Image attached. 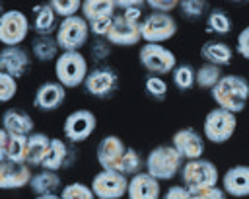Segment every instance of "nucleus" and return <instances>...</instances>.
Masks as SVG:
<instances>
[{
	"instance_id": "obj_12",
	"label": "nucleus",
	"mask_w": 249,
	"mask_h": 199,
	"mask_svg": "<svg viewBox=\"0 0 249 199\" xmlns=\"http://www.w3.org/2000/svg\"><path fill=\"white\" fill-rule=\"evenodd\" d=\"M97 127V117L93 115V111L89 109H76L72 113H68V117L64 119V137L68 139V142L76 144V142H84L88 140L93 131Z\"/></svg>"
},
{
	"instance_id": "obj_6",
	"label": "nucleus",
	"mask_w": 249,
	"mask_h": 199,
	"mask_svg": "<svg viewBox=\"0 0 249 199\" xmlns=\"http://www.w3.org/2000/svg\"><path fill=\"white\" fill-rule=\"evenodd\" d=\"M138 60L154 76L169 74L177 66L175 53L163 45H158V43H144L138 51Z\"/></svg>"
},
{
	"instance_id": "obj_29",
	"label": "nucleus",
	"mask_w": 249,
	"mask_h": 199,
	"mask_svg": "<svg viewBox=\"0 0 249 199\" xmlns=\"http://www.w3.org/2000/svg\"><path fill=\"white\" fill-rule=\"evenodd\" d=\"M117 10V2L115 0H86L82 2V18L89 23L93 20H101V18H113Z\"/></svg>"
},
{
	"instance_id": "obj_44",
	"label": "nucleus",
	"mask_w": 249,
	"mask_h": 199,
	"mask_svg": "<svg viewBox=\"0 0 249 199\" xmlns=\"http://www.w3.org/2000/svg\"><path fill=\"white\" fill-rule=\"evenodd\" d=\"M193 199H228V195H226V191L222 187L214 185V187H208V189L193 193Z\"/></svg>"
},
{
	"instance_id": "obj_42",
	"label": "nucleus",
	"mask_w": 249,
	"mask_h": 199,
	"mask_svg": "<svg viewBox=\"0 0 249 199\" xmlns=\"http://www.w3.org/2000/svg\"><path fill=\"white\" fill-rule=\"evenodd\" d=\"M146 6L158 14H171L175 8H179V2L177 0H150L146 2Z\"/></svg>"
},
{
	"instance_id": "obj_21",
	"label": "nucleus",
	"mask_w": 249,
	"mask_h": 199,
	"mask_svg": "<svg viewBox=\"0 0 249 199\" xmlns=\"http://www.w3.org/2000/svg\"><path fill=\"white\" fill-rule=\"evenodd\" d=\"M222 189L231 197H249V166L237 164L224 172Z\"/></svg>"
},
{
	"instance_id": "obj_4",
	"label": "nucleus",
	"mask_w": 249,
	"mask_h": 199,
	"mask_svg": "<svg viewBox=\"0 0 249 199\" xmlns=\"http://www.w3.org/2000/svg\"><path fill=\"white\" fill-rule=\"evenodd\" d=\"M181 179H183V185L193 195L196 191L218 185V168L214 162H210L206 158L187 160L181 168Z\"/></svg>"
},
{
	"instance_id": "obj_25",
	"label": "nucleus",
	"mask_w": 249,
	"mask_h": 199,
	"mask_svg": "<svg viewBox=\"0 0 249 199\" xmlns=\"http://www.w3.org/2000/svg\"><path fill=\"white\" fill-rule=\"evenodd\" d=\"M64 185H62V179H60L58 172H51V170H39V172H35L33 178H31V181H29V189L35 193V197L56 193Z\"/></svg>"
},
{
	"instance_id": "obj_5",
	"label": "nucleus",
	"mask_w": 249,
	"mask_h": 199,
	"mask_svg": "<svg viewBox=\"0 0 249 199\" xmlns=\"http://www.w3.org/2000/svg\"><path fill=\"white\" fill-rule=\"evenodd\" d=\"M237 129V117L231 111H226L222 107H214L206 113L202 131L204 139H208L214 144H224L228 142Z\"/></svg>"
},
{
	"instance_id": "obj_9",
	"label": "nucleus",
	"mask_w": 249,
	"mask_h": 199,
	"mask_svg": "<svg viewBox=\"0 0 249 199\" xmlns=\"http://www.w3.org/2000/svg\"><path fill=\"white\" fill-rule=\"evenodd\" d=\"M128 179L119 170H101L91 179V189L97 199H121L128 191Z\"/></svg>"
},
{
	"instance_id": "obj_16",
	"label": "nucleus",
	"mask_w": 249,
	"mask_h": 199,
	"mask_svg": "<svg viewBox=\"0 0 249 199\" xmlns=\"http://www.w3.org/2000/svg\"><path fill=\"white\" fill-rule=\"evenodd\" d=\"M33 174L29 164H18L10 160L0 162V189H21L29 187Z\"/></svg>"
},
{
	"instance_id": "obj_30",
	"label": "nucleus",
	"mask_w": 249,
	"mask_h": 199,
	"mask_svg": "<svg viewBox=\"0 0 249 199\" xmlns=\"http://www.w3.org/2000/svg\"><path fill=\"white\" fill-rule=\"evenodd\" d=\"M206 31L216 35H228L231 31V18L222 8H212L206 16Z\"/></svg>"
},
{
	"instance_id": "obj_27",
	"label": "nucleus",
	"mask_w": 249,
	"mask_h": 199,
	"mask_svg": "<svg viewBox=\"0 0 249 199\" xmlns=\"http://www.w3.org/2000/svg\"><path fill=\"white\" fill-rule=\"evenodd\" d=\"M60 45L56 41L54 35H37L31 41V55L39 60V62H49V60H56L60 57Z\"/></svg>"
},
{
	"instance_id": "obj_39",
	"label": "nucleus",
	"mask_w": 249,
	"mask_h": 199,
	"mask_svg": "<svg viewBox=\"0 0 249 199\" xmlns=\"http://www.w3.org/2000/svg\"><path fill=\"white\" fill-rule=\"evenodd\" d=\"M18 94V80L6 72H0V101H10Z\"/></svg>"
},
{
	"instance_id": "obj_36",
	"label": "nucleus",
	"mask_w": 249,
	"mask_h": 199,
	"mask_svg": "<svg viewBox=\"0 0 249 199\" xmlns=\"http://www.w3.org/2000/svg\"><path fill=\"white\" fill-rule=\"evenodd\" d=\"M144 90L148 94V98H152L154 101H163L167 98V82L161 76H154L150 74L144 80Z\"/></svg>"
},
{
	"instance_id": "obj_11",
	"label": "nucleus",
	"mask_w": 249,
	"mask_h": 199,
	"mask_svg": "<svg viewBox=\"0 0 249 199\" xmlns=\"http://www.w3.org/2000/svg\"><path fill=\"white\" fill-rule=\"evenodd\" d=\"M29 33V20L19 10H8L0 18V43L4 47H19Z\"/></svg>"
},
{
	"instance_id": "obj_10",
	"label": "nucleus",
	"mask_w": 249,
	"mask_h": 199,
	"mask_svg": "<svg viewBox=\"0 0 249 199\" xmlns=\"http://www.w3.org/2000/svg\"><path fill=\"white\" fill-rule=\"evenodd\" d=\"M84 88L89 96L97 100H107L119 90V72L113 66H95L93 70H89Z\"/></svg>"
},
{
	"instance_id": "obj_46",
	"label": "nucleus",
	"mask_w": 249,
	"mask_h": 199,
	"mask_svg": "<svg viewBox=\"0 0 249 199\" xmlns=\"http://www.w3.org/2000/svg\"><path fill=\"white\" fill-rule=\"evenodd\" d=\"M35 199H62L58 193H51V195H39V197H35Z\"/></svg>"
},
{
	"instance_id": "obj_1",
	"label": "nucleus",
	"mask_w": 249,
	"mask_h": 199,
	"mask_svg": "<svg viewBox=\"0 0 249 199\" xmlns=\"http://www.w3.org/2000/svg\"><path fill=\"white\" fill-rule=\"evenodd\" d=\"M210 96L218 107L237 115L249 101V80L239 74H224L210 90Z\"/></svg>"
},
{
	"instance_id": "obj_8",
	"label": "nucleus",
	"mask_w": 249,
	"mask_h": 199,
	"mask_svg": "<svg viewBox=\"0 0 249 199\" xmlns=\"http://www.w3.org/2000/svg\"><path fill=\"white\" fill-rule=\"evenodd\" d=\"M177 33V21L171 18V14H148L140 23V35L144 43H163L169 41Z\"/></svg>"
},
{
	"instance_id": "obj_22",
	"label": "nucleus",
	"mask_w": 249,
	"mask_h": 199,
	"mask_svg": "<svg viewBox=\"0 0 249 199\" xmlns=\"http://www.w3.org/2000/svg\"><path fill=\"white\" fill-rule=\"evenodd\" d=\"M128 199H161L160 181L148 172H140L128 179Z\"/></svg>"
},
{
	"instance_id": "obj_32",
	"label": "nucleus",
	"mask_w": 249,
	"mask_h": 199,
	"mask_svg": "<svg viewBox=\"0 0 249 199\" xmlns=\"http://www.w3.org/2000/svg\"><path fill=\"white\" fill-rule=\"evenodd\" d=\"M171 76H173L175 88L181 90V92H189V90H193V88L196 86V70H195L191 64H187V62L177 64V66L173 68Z\"/></svg>"
},
{
	"instance_id": "obj_15",
	"label": "nucleus",
	"mask_w": 249,
	"mask_h": 199,
	"mask_svg": "<svg viewBox=\"0 0 249 199\" xmlns=\"http://www.w3.org/2000/svg\"><path fill=\"white\" fill-rule=\"evenodd\" d=\"M126 148L128 146L123 142L121 137H117V135L103 137L99 140V144H97V150H95L97 164L101 166V170H117L121 160H123V156H124V152H126Z\"/></svg>"
},
{
	"instance_id": "obj_45",
	"label": "nucleus",
	"mask_w": 249,
	"mask_h": 199,
	"mask_svg": "<svg viewBox=\"0 0 249 199\" xmlns=\"http://www.w3.org/2000/svg\"><path fill=\"white\" fill-rule=\"evenodd\" d=\"M161 199H193V195L185 185H171Z\"/></svg>"
},
{
	"instance_id": "obj_40",
	"label": "nucleus",
	"mask_w": 249,
	"mask_h": 199,
	"mask_svg": "<svg viewBox=\"0 0 249 199\" xmlns=\"http://www.w3.org/2000/svg\"><path fill=\"white\" fill-rule=\"evenodd\" d=\"M89 55L95 62H103L105 59L111 57V43L107 39H95L89 45Z\"/></svg>"
},
{
	"instance_id": "obj_19",
	"label": "nucleus",
	"mask_w": 249,
	"mask_h": 199,
	"mask_svg": "<svg viewBox=\"0 0 249 199\" xmlns=\"http://www.w3.org/2000/svg\"><path fill=\"white\" fill-rule=\"evenodd\" d=\"M66 100V88L60 82H43L35 90L33 105L39 111H56Z\"/></svg>"
},
{
	"instance_id": "obj_24",
	"label": "nucleus",
	"mask_w": 249,
	"mask_h": 199,
	"mask_svg": "<svg viewBox=\"0 0 249 199\" xmlns=\"http://www.w3.org/2000/svg\"><path fill=\"white\" fill-rule=\"evenodd\" d=\"M200 57L210 62V64H216L220 68L231 64V59H233V51L228 43L224 41H218V39H210V41H204L202 47H200Z\"/></svg>"
},
{
	"instance_id": "obj_38",
	"label": "nucleus",
	"mask_w": 249,
	"mask_h": 199,
	"mask_svg": "<svg viewBox=\"0 0 249 199\" xmlns=\"http://www.w3.org/2000/svg\"><path fill=\"white\" fill-rule=\"evenodd\" d=\"M49 4H51V8L54 10V14L60 20L78 16V12H82V2L80 0H53Z\"/></svg>"
},
{
	"instance_id": "obj_43",
	"label": "nucleus",
	"mask_w": 249,
	"mask_h": 199,
	"mask_svg": "<svg viewBox=\"0 0 249 199\" xmlns=\"http://www.w3.org/2000/svg\"><path fill=\"white\" fill-rule=\"evenodd\" d=\"M235 51H237L245 60H249V25L239 31L237 43H235Z\"/></svg>"
},
{
	"instance_id": "obj_31",
	"label": "nucleus",
	"mask_w": 249,
	"mask_h": 199,
	"mask_svg": "<svg viewBox=\"0 0 249 199\" xmlns=\"http://www.w3.org/2000/svg\"><path fill=\"white\" fill-rule=\"evenodd\" d=\"M117 170H119L121 174H124L126 178H132V176H136V174H140V172H146V160L140 156V152H138L136 148L128 146Z\"/></svg>"
},
{
	"instance_id": "obj_20",
	"label": "nucleus",
	"mask_w": 249,
	"mask_h": 199,
	"mask_svg": "<svg viewBox=\"0 0 249 199\" xmlns=\"http://www.w3.org/2000/svg\"><path fill=\"white\" fill-rule=\"evenodd\" d=\"M105 39L111 45H117V47H132V45H138L140 39H142L140 25L130 23L121 14H117L115 20H113V27H111V31L107 33Z\"/></svg>"
},
{
	"instance_id": "obj_23",
	"label": "nucleus",
	"mask_w": 249,
	"mask_h": 199,
	"mask_svg": "<svg viewBox=\"0 0 249 199\" xmlns=\"http://www.w3.org/2000/svg\"><path fill=\"white\" fill-rule=\"evenodd\" d=\"M33 119L27 111L19 107H10L2 115V129H6L12 135H25L29 137L33 133Z\"/></svg>"
},
{
	"instance_id": "obj_7",
	"label": "nucleus",
	"mask_w": 249,
	"mask_h": 199,
	"mask_svg": "<svg viewBox=\"0 0 249 199\" xmlns=\"http://www.w3.org/2000/svg\"><path fill=\"white\" fill-rule=\"evenodd\" d=\"M54 37L62 51H80L89 39V23L82 16L60 20Z\"/></svg>"
},
{
	"instance_id": "obj_28",
	"label": "nucleus",
	"mask_w": 249,
	"mask_h": 199,
	"mask_svg": "<svg viewBox=\"0 0 249 199\" xmlns=\"http://www.w3.org/2000/svg\"><path fill=\"white\" fill-rule=\"evenodd\" d=\"M51 146V137L45 133H31L27 140V164L29 166H43V160L49 152Z\"/></svg>"
},
{
	"instance_id": "obj_17",
	"label": "nucleus",
	"mask_w": 249,
	"mask_h": 199,
	"mask_svg": "<svg viewBox=\"0 0 249 199\" xmlns=\"http://www.w3.org/2000/svg\"><path fill=\"white\" fill-rule=\"evenodd\" d=\"M31 66V57L23 47H2L0 51V72L21 78Z\"/></svg>"
},
{
	"instance_id": "obj_35",
	"label": "nucleus",
	"mask_w": 249,
	"mask_h": 199,
	"mask_svg": "<svg viewBox=\"0 0 249 199\" xmlns=\"http://www.w3.org/2000/svg\"><path fill=\"white\" fill-rule=\"evenodd\" d=\"M208 8H210V6H208V2H204V0H181V2H179L181 16H183L185 20H191V21L208 16V12H210Z\"/></svg>"
},
{
	"instance_id": "obj_34",
	"label": "nucleus",
	"mask_w": 249,
	"mask_h": 199,
	"mask_svg": "<svg viewBox=\"0 0 249 199\" xmlns=\"http://www.w3.org/2000/svg\"><path fill=\"white\" fill-rule=\"evenodd\" d=\"M224 76L222 68L216 66V64H210V62H204L196 68V86L202 88V90H212L220 78Z\"/></svg>"
},
{
	"instance_id": "obj_2",
	"label": "nucleus",
	"mask_w": 249,
	"mask_h": 199,
	"mask_svg": "<svg viewBox=\"0 0 249 199\" xmlns=\"http://www.w3.org/2000/svg\"><path fill=\"white\" fill-rule=\"evenodd\" d=\"M185 160L171 144H158L146 156V172L158 181H167L181 174Z\"/></svg>"
},
{
	"instance_id": "obj_37",
	"label": "nucleus",
	"mask_w": 249,
	"mask_h": 199,
	"mask_svg": "<svg viewBox=\"0 0 249 199\" xmlns=\"http://www.w3.org/2000/svg\"><path fill=\"white\" fill-rule=\"evenodd\" d=\"M60 197L62 199H97L91 185H86L82 181H72V183L64 185Z\"/></svg>"
},
{
	"instance_id": "obj_26",
	"label": "nucleus",
	"mask_w": 249,
	"mask_h": 199,
	"mask_svg": "<svg viewBox=\"0 0 249 199\" xmlns=\"http://www.w3.org/2000/svg\"><path fill=\"white\" fill-rule=\"evenodd\" d=\"M33 31L37 35H56L58 29V16L54 14V10L51 8V4H41L33 8Z\"/></svg>"
},
{
	"instance_id": "obj_41",
	"label": "nucleus",
	"mask_w": 249,
	"mask_h": 199,
	"mask_svg": "<svg viewBox=\"0 0 249 199\" xmlns=\"http://www.w3.org/2000/svg\"><path fill=\"white\" fill-rule=\"evenodd\" d=\"M113 20H115V16L113 18H101V20L89 21V33L95 35L97 39H105L107 33L111 31V27H113Z\"/></svg>"
},
{
	"instance_id": "obj_13",
	"label": "nucleus",
	"mask_w": 249,
	"mask_h": 199,
	"mask_svg": "<svg viewBox=\"0 0 249 199\" xmlns=\"http://www.w3.org/2000/svg\"><path fill=\"white\" fill-rule=\"evenodd\" d=\"M76 160H78V150L74 148L72 142H66L62 139H51V146L41 168L51 172L68 170L76 164Z\"/></svg>"
},
{
	"instance_id": "obj_3",
	"label": "nucleus",
	"mask_w": 249,
	"mask_h": 199,
	"mask_svg": "<svg viewBox=\"0 0 249 199\" xmlns=\"http://www.w3.org/2000/svg\"><path fill=\"white\" fill-rule=\"evenodd\" d=\"M89 70L88 60L80 51H62L54 60V76L64 88H78L86 82Z\"/></svg>"
},
{
	"instance_id": "obj_33",
	"label": "nucleus",
	"mask_w": 249,
	"mask_h": 199,
	"mask_svg": "<svg viewBox=\"0 0 249 199\" xmlns=\"http://www.w3.org/2000/svg\"><path fill=\"white\" fill-rule=\"evenodd\" d=\"M115 2H117V8L121 10V16L126 21L140 25L142 20L146 18L144 16V8H148V6H146L144 0H115Z\"/></svg>"
},
{
	"instance_id": "obj_18",
	"label": "nucleus",
	"mask_w": 249,
	"mask_h": 199,
	"mask_svg": "<svg viewBox=\"0 0 249 199\" xmlns=\"http://www.w3.org/2000/svg\"><path fill=\"white\" fill-rule=\"evenodd\" d=\"M27 140L25 135H12L6 129L0 131V162L10 160L18 164H27Z\"/></svg>"
},
{
	"instance_id": "obj_14",
	"label": "nucleus",
	"mask_w": 249,
	"mask_h": 199,
	"mask_svg": "<svg viewBox=\"0 0 249 199\" xmlns=\"http://www.w3.org/2000/svg\"><path fill=\"white\" fill-rule=\"evenodd\" d=\"M171 146L181 154V158L187 160H196L202 158L204 154V139L198 131H195L193 127H185L179 129L173 137H171Z\"/></svg>"
}]
</instances>
